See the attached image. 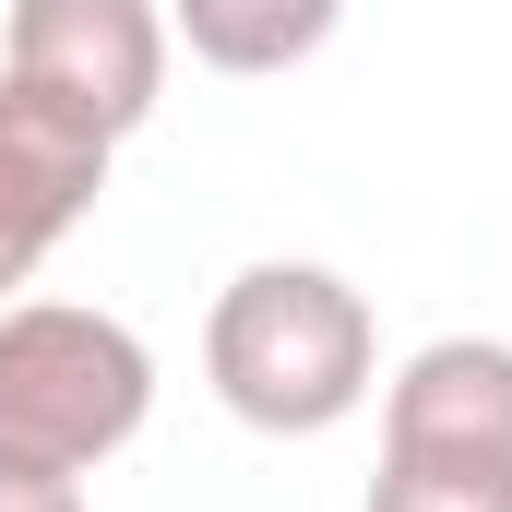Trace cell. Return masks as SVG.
<instances>
[{
    "mask_svg": "<svg viewBox=\"0 0 512 512\" xmlns=\"http://www.w3.org/2000/svg\"><path fill=\"white\" fill-rule=\"evenodd\" d=\"M203 382L262 441H322L382 382V322L334 262H251L203 310Z\"/></svg>",
    "mask_w": 512,
    "mask_h": 512,
    "instance_id": "cell-1",
    "label": "cell"
},
{
    "mask_svg": "<svg viewBox=\"0 0 512 512\" xmlns=\"http://www.w3.org/2000/svg\"><path fill=\"white\" fill-rule=\"evenodd\" d=\"M155 417V346L84 298H0V465L96 477Z\"/></svg>",
    "mask_w": 512,
    "mask_h": 512,
    "instance_id": "cell-2",
    "label": "cell"
},
{
    "mask_svg": "<svg viewBox=\"0 0 512 512\" xmlns=\"http://www.w3.org/2000/svg\"><path fill=\"white\" fill-rule=\"evenodd\" d=\"M0 72H24L72 120L131 143L155 120V96H167V0H12Z\"/></svg>",
    "mask_w": 512,
    "mask_h": 512,
    "instance_id": "cell-3",
    "label": "cell"
},
{
    "mask_svg": "<svg viewBox=\"0 0 512 512\" xmlns=\"http://www.w3.org/2000/svg\"><path fill=\"white\" fill-rule=\"evenodd\" d=\"M108 155H120V143H108L96 120H72V108L36 96L24 72H0V298L96 215Z\"/></svg>",
    "mask_w": 512,
    "mask_h": 512,
    "instance_id": "cell-4",
    "label": "cell"
},
{
    "mask_svg": "<svg viewBox=\"0 0 512 512\" xmlns=\"http://www.w3.org/2000/svg\"><path fill=\"white\" fill-rule=\"evenodd\" d=\"M382 453L393 465H489L512 477V346L441 334L382 382Z\"/></svg>",
    "mask_w": 512,
    "mask_h": 512,
    "instance_id": "cell-5",
    "label": "cell"
},
{
    "mask_svg": "<svg viewBox=\"0 0 512 512\" xmlns=\"http://www.w3.org/2000/svg\"><path fill=\"white\" fill-rule=\"evenodd\" d=\"M334 24H346V0H167V36H191V60L239 72V84L298 72Z\"/></svg>",
    "mask_w": 512,
    "mask_h": 512,
    "instance_id": "cell-6",
    "label": "cell"
},
{
    "mask_svg": "<svg viewBox=\"0 0 512 512\" xmlns=\"http://www.w3.org/2000/svg\"><path fill=\"white\" fill-rule=\"evenodd\" d=\"M370 512H512V477H489V465H393L382 453Z\"/></svg>",
    "mask_w": 512,
    "mask_h": 512,
    "instance_id": "cell-7",
    "label": "cell"
},
{
    "mask_svg": "<svg viewBox=\"0 0 512 512\" xmlns=\"http://www.w3.org/2000/svg\"><path fill=\"white\" fill-rule=\"evenodd\" d=\"M0 512H96V501H84V477H24V465H0Z\"/></svg>",
    "mask_w": 512,
    "mask_h": 512,
    "instance_id": "cell-8",
    "label": "cell"
}]
</instances>
